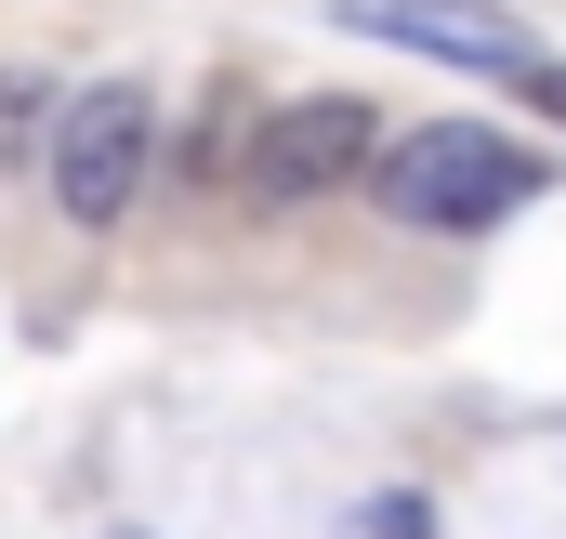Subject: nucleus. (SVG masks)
I'll return each instance as SVG.
<instances>
[{
  "instance_id": "nucleus-1",
  "label": "nucleus",
  "mask_w": 566,
  "mask_h": 539,
  "mask_svg": "<svg viewBox=\"0 0 566 539\" xmlns=\"http://www.w3.org/2000/svg\"><path fill=\"white\" fill-rule=\"evenodd\" d=\"M369 198H382L396 224H422V237H488L501 211L541 198V158H527L514 133H488V119H422V133L382 145Z\"/></svg>"
},
{
  "instance_id": "nucleus-2",
  "label": "nucleus",
  "mask_w": 566,
  "mask_h": 539,
  "mask_svg": "<svg viewBox=\"0 0 566 539\" xmlns=\"http://www.w3.org/2000/svg\"><path fill=\"white\" fill-rule=\"evenodd\" d=\"M158 93L145 80H93V93H66V119L40 145V171H53V211L80 224V237H106L119 211L145 198V171H158Z\"/></svg>"
},
{
  "instance_id": "nucleus-3",
  "label": "nucleus",
  "mask_w": 566,
  "mask_h": 539,
  "mask_svg": "<svg viewBox=\"0 0 566 539\" xmlns=\"http://www.w3.org/2000/svg\"><path fill=\"white\" fill-rule=\"evenodd\" d=\"M382 133H396L382 106H356V93H303V106L264 119V145H251L238 184H251L264 211H303V198H329V184H369V171H382Z\"/></svg>"
},
{
  "instance_id": "nucleus-4",
  "label": "nucleus",
  "mask_w": 566,
  "mask_h": 539,
  "mask_svg": "<svg viewBox=\"0 0 566 539\" xmlns=\"http://www.w3.org/2000/svg\"><path fill=\"white\" fill-rule=\"evenodd\" d=\"M343 27L396 40V53H434V66H474V80H527V27L501 0H343Z\"/></svg>"
},
{
  "instance_id": "nucleus-5",
  "label": "nucleus",
  "mask_w": 566,
  "mask_h": 539,
  "mask_svg": "<svg viewBox=\"0 0 566 539\" xmlns=\"http://www.w3.org/2000/svg\"><path fill=\"white\" fill-rule=\"evenodd\" d=\"M53 119H66V93H53L40 66H0V158H27V145H53Z\"/></svg>"
},
{
  "instance_id": "nucleus-6",
  "label": "nucleus",
  "mask_w": 566,
  "mask_h": 539,
  "mask_svg": "<svg viewBox=\"0 0 566 539\" xmlns=\"http://www.w3.org/2000/svg\"><path fill=\"white\" fill-rule=\"evenodd\" d=\"M369 539H434V514L409 500V487H382V500H369Z\"/></svg>"
},
{
  "instance_id": "nucleus-7",
  "label": "nucleus",
  "mask_w": 566,
  "mask_h": 539,
  "mask_svg": "<svg viewBox=\"0 0 566 539\" xmlns=\"http://www.w3.org/2000/svg\"><path fill=\"white\" fill-rule=\"evenodd\" d=\"M514 93H527V106H541V119H554V133H566V53H541V66H527Z\"/></svg>"
}]
</instances>
